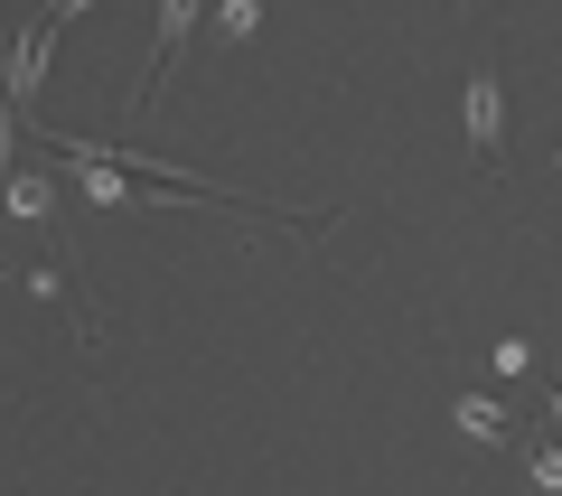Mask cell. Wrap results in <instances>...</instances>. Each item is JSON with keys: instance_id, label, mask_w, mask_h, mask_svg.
I'll use <instances>...</instances> for the list:
<instances>
[{"instance_id": "cell-1", "label": "cell", "mask_w": 562, "mask_h": 496, "mask_svg": "<svg viewBox=\"0 0 562 496\" xmlns=\"http://www.w3.org/2000/svg\"><path fill=\"white\" fill-rule=\"evenodd\" d=\"M469 159H479L487 179L506 169V76H497L487 57L469 66Z\"/></svg>"}, {"instance_id": "cell-2", "label": "cell", "mask_w": 562, "mask_h": 496, "mask_svg": "<svg viewBox=\"0 0 562 496\" xmlns=\"http://www.w3.org/2000/svg\"><path fill=\"white\" fill-rule=\"evenodd\" d=\"M188 20H198V0H160V38H150V76H140V94H132V113H150V103H160V76H169V57H179V38H188Z\"/></svg>"}, {"instance_id": "cell-3", "label": "cell", "mask_w": 562, "mask_h": 496, "mask_svg": "<svg viewBox=\"0 0 562 496\" xmlns=\"http://www.w3.org/2000/svg\"><path fill=\"white\" fill-rule=\"evenodd\" d=\"M47 38H57V20H38V29H20V47H10V94H38L47 84Z\"/></svg>"}, {"instance_id": "cell-4", "label": "cell", "mask_w": 562, "mask_h": 496, "mask_svg": "<svg viewBox=\"0 0 562 496\" xmlns=\"http://www.w3.org/2000/svg\"><path fill=\"white\" fill-rule=\"evenodd\" d=\"M460 431L469 440H506V403L497 394H460Z\"/></svg>"}, {"instance_id": "cell-5", "label": "cell", "mask_w": 562, "mask_h": 496, "mask_svg": "<svg viewBox=\"0 0 562 496\" xmlns=\"http://www.w3.org/2000/svg\"><path fill=\"white\" fill-rule=\"evenodd\" d=\"M216 29H225V47H244V38L262 29V0H225V10H216Z\"/></svg>"}, {"instance_id": "cell-6", "label": "cell", "mask_w": 562, "mask_h": 496, "mask_svg": "<svg viewBox=\"0 0 562 496\" xmlns=\"http://www.w3.org/2000/svg\"><path fill=\"white\" fill-rule=\"evenodd\" d=\"M10 216L47 225V179H29V169H20V179H10Z\"/></svg>"}, {"instance_id": "cell-7", "label": "cell", "mask_w": 562, "mask_h": 496, "mask_svg": "<svg viewBox=\"0 0 562 496\" xmlns=\"http://www.w3.org/2000/svg\"><path fill=\"white\" fill-rule=\"evenodd\" d=\"M20 291L29 300H66V272H57V262H20Z\"/></svg>"}, {"instance_id": "cell-8", "label": "cell", "mask_w": 562, "mask_h": 496, "mask_svg": "<svg viewBox=\"0 0 562 496\" xmlns=\"http://www.w3.org/2000/svg\"><path fill=\"white\" fill-rule=\"evenodd\" d=\"M525 469H535V487L562 496V440H535V450H525Z\"/></svg>"}, {"instance_id": "cell-9", "label": "cell", "mask_w": 562, "mask_h": 496, "mask_svg": "<svg viewBox=\"0 0 562 496\" xmlns=\"http://www.w3.org/2000/svg\"><path fill=\"white\" fill-rule=\"evenodd\" d=\"M487 365H497V375H525V365H535V347H525V338H497V357H487Z\"/></svg>"}, {"instance_id": "cell-10", "label": "cell", "mask_w": 562, "mask_h": 496, "mask_svg": "<svg viewBox=\"0 0 562 496\" xmlns=\"http://www.w3.org/2000/svg\"><path fill=\"white\" fill-rule=\"evenodd\" d=\"M85 10H94V0H47L38 20H57V29H66V20H85Z\"/></svg>"}, {"instance_id": "cell-11", "label": "cell", "mask_w": 562, "mask_h": 496, "mask_svg": "<svg viewBox=\"0 0 562 496\" xmlns=\"http://www.w3.org/2000/svg\"><path fill=\"white\" fill-rule=\"evenodd\" d=\"M553 421H562V375H553Z\"/></svg>"}, {"instance_id": "cell-12", "label": "cell", "mask_w": 562, "mask_h": 496, "mask_svg": "<svg viewBox=\"0 0 562 496\" xmlns=\"http://www.w3.org/2000/svg\"><path fill=\"white\" fill-rule=\"evenodd\" d=\"M553 169H562V150H553Z\"/></svg>"}]
</instances>
